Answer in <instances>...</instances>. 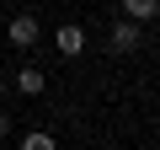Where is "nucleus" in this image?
<instances>
[{
	"label": "nucleus",
	"mask_w": 160,
	"mask_h": 150,
	"mask_svg": "<svg viewBox=\"0 0 160 150\" xmlns=\"http://www.w3.org/2000/svg\"><path fill=\"white\" fill-rule=\"evenodd\" d=\"M139 38H144V22H133V16H123V22L112 27V48H118V54H133Z\"/></svg>",
	"instance_id": "nucleus-1"
},
{
	"label": "nucleus",
	"mask_w": 160,
	"mask_h": 150,
	"mask_svg": "<svg viewBox=\"0 0 160 150\" xmlns=\"http://www.w3.org/2000/svg\"><path fill=\"white\" fill-rule=\"evenodd\" d=\"M53 43H59V54H64V59H75L80 48H86V32H80L75 22H64V27L53 32Z\"/></svg>",
	"instance_id": "nucleus-2"
},
{
	"label": "nucleus",
	"mask_w": 160,
	"mask_h": 150,
	"mask_svg": "<svg viewBox=\"0 0 160 150\" xmlns=\"http://www.w3.org/2000/svg\"><path fill=\"white\" fill-rule=\"evenodd\" d=\"M6 32H11V43H16V48H32V43H38V16H11V27H6Z\"/></svg>",
	"instance_id": "nucleus-3"
},
{
	"label": "nucleus",
	"mask_w": 160,
	"mask_h": 150,
	"mask_svg": "<svg viewBox=\"0 0 160 150\" xmlns=\"http://www.w3.org/2000/svg\"><path fill=\"white\" fill-rule=\"evenodd\" d=\"M123 16H133V22H155V16H160V0H123Z\"/></svg>",
	"instance_id": "nucleus-4"
},
{
	"label": "nucleus",
	"mask_w": 160,
	"mask_h": 150,
	"mask_svg": "<svg viewBox=\"0 0 160 150\" xmlns=\"http://www.w3.org/2000/svg\"><path fill=\"white\" fill-rule=\"evenodd\" d=\"M16 91H22V97H38V91H43V70H38V64H22V75H16Z\"/></svg>",
	"instance_id": "nucleus-5"
},
{
	"label": "nucleus",
	"mask_w": 160,
	"mask_h": 150,
	"mask_svg": "<svg viewBox=\"0 0 160 150\" xmlns=\"http://www.w3.org/2000/svg\"><path fill=\"white\" fill-rule=\"evenodd\" d=\"M22 150H59L53 134H22Z\"/></svg>",
	"instance_id": "nucleus-6"
},
{
	"label": "nucleus",
	"mask_w": 160,
	"mask_h": 150,
	"mask_svg": "<svg viewBox=\"0 0 160 150\" xmlns=\"http://www.w3.org/2000/svg\"><path fill=\"white\" fill-rule=\"evenodd\" d=\"M0 139H6V118H0Z\"/></svg>",
	"instance_id": "nucleus-7"
},
{
	"label": "nucleus",
	"mask_w": 160,
	"mask_h": 150,
	"mask_svg": "<svg viewBox=\"0 0 160 150\" xmlns=\"http://www.w3.org/2000/svg\"><path fill=\"white\" fill-rule=\"evenodd\" d=\"M0 91H6V75H0Z\"/></svg>",
	"instance_id": "nucleus-8"
}]
</instances>
